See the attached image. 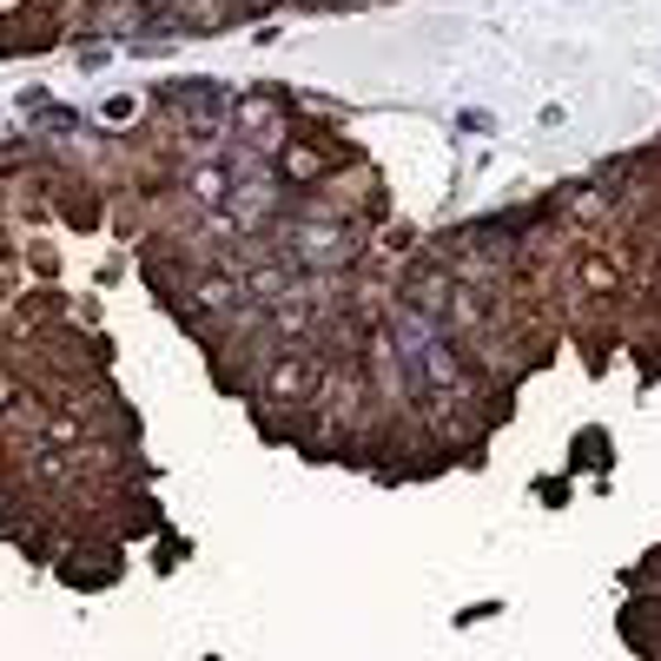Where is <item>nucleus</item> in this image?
I'll use <instances>...</instances> for the list:
<instances>
[{
    "instance_id": "f257e3e1",
    "label": "nucleus",
    "mask_w": 661,
    "mask_h": 661,
    "mask_svg": "<svg viewBox=\"0 0 661 661\" xmlns=\"http://www.w3.org/2000/svg\"><path fill=\"white\" fill-rule=\"evenodd\" d=\"M278 8H304V14H317V8H330V0H278Z\"/></svg>"
},
{
    "instance_id": "f03ea898",
    "label": "nucleus",
    "mask_w": 661,
    "mask_h": 661,
    "mask_svg": "<svg viewBox=\"0 0 661 661\" xmlns=\"http://www.w3.org/2000/svg\"><path fill=\"white\" fill-rule=\"evenodd\" d=\"M27 8V0H0V21H8V14H21Z\"/></svg>"
}]
</instances>
